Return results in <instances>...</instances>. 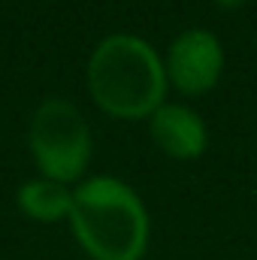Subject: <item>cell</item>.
Listing matches in <instances>:
<instances>
[{
    "instance_id": "6da1fadb",
    "label": "cell",
    "mask_w": 257,
    "mask_h": 260,
    "mask_svg": "<svg viewBox=\"0 0 257 260\" xmlns=\"http://www.w3.org/2000/svg\"><path fill=\"white\" fill-rule=\"evenodd\" d=\"M70 224L94 260H139L148 245V215L139 194L112 176H94L73 191Z\"/></svg>"
},
{
    "instance_id": "7a4b0ae2",
    "label": "cell",
    "mask_w": 257,
    "mask_h": 260,
    "mask_svg": "<svg viewBox=\"0 0 257 260\" xmlns=\"http://www.w3.org/2000/svg\"><path fill=\"white\" fill-rule=\"evenodd\" d=\"M88 91L94 103L115 118H145L164 106L167 70L145 40L112 34L100 40L88 58Z\"/></svg>"
},
{
    "instance_id": "3957f363",
    "label": "cell",
    "mask_w": 257,
    "mask_h": 260,
    "mask_svg": "<svg viewBox=\"0 0 257 260\" xmlns=\"http://www.w3.org/2000/svg\"><path fill=\"white\" fill-rule=\"evenodd\" d=\"M30 154L40 173L52 182H73L85 173L91 157V130L82 112L64 100L49 97L30 118Z\"/></svg>"
},
{
    "instance_id": "277c9868",
    "label": "cell",
    "mask_w": 257,
    "mask_h": 260,
    "mask_svg": "<svg viewBox=\"0 0 257 260\" xmlns=\"http://www.w3.org/2000/svg\"><path fill=\"white\" fill-rule=\"evenodd\" d=\"M164 70L167 82H173L182 94L188 97L206 94L224 70V49L212 30L188 27L170 43Z\"/></svg>"
},
{
    "instance_id": "5b68a950",
    "label": "cell",
    "mask_w": 257,
    "mask_h": 260,
    "mask_svg": "<svg viewBox=\"0 0 257 260\" xmlns=\"http://www.w3.org/2000/svg\"><path fill=\"white\" fill-rule=\"evenodd\" d=\"M151 139L179 160H194L206 148V124L203 118L179 103H164L151 115Z\"/></svg>"
},
{
    "instance_id": "8992f818",
    "label": "cell",
    "mask_w": 257,
    "mask_h": 260,
    "mask_svg": "<svg viewBox=\"0 0 257 260\" xmlns=\"http://www.w3.org/2000/svg\"><path fill=\"white\" fill-rule=\"evenodd\" d=\"M70 206H73V191H67V185L61 182L34 179L18 188V209L34 221H58L70 215Z\"/></svg>"
},
{
    "instance_id": "52a82bcc",
    "label": "cell",
    "mask_w": 257,
    "mask_h": 260,
    "mask_svg": "<svg viewBox=\"0 0 257 260\" xmlns=\"http://www.w3.org/2000/svg\"><path fill=\"white\" fill-rule=\"evenodd\" d=\"M221 9H239V6H245L248 0H215Z\"/></svg>"
}]
</instances>
